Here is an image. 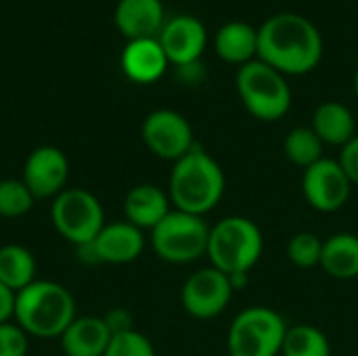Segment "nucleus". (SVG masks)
<instances>
[{
  "instance_id": "obj_17",
  "label": "nucleus",
  "mask_w": 358,
  "mask_h": 356,
  "mask_svg": "<svg viewBox=\"0 0 358 356\" xmlns=\"http://www.w3.org/2000/svg\"><path fill=\"white\" fill-rule=\"evenodd\" d=\"M172 201L168 197V191L159 189L157 185H136L128 191L124 199V216L130 225L136 229L153 231L170 212Z\"/></svg>"
},
{
  "instance_id": "obj_8",
  "label": "nucleus",
  "mask_w": 358,
  "mask_h": 356,
  "mask_svg": "<svg viewBox=\"0 0 358 356\" xmlns=\"http://www.w3.org/2000/svg\"><path fill=\"white\" fill-rule=\"evenodd\" d=\"M50 218L57 233L76 248L94 241L105 227V212L101 201L96 195L80 187L65 189L55 197Z\"/></svg>"
},
{
  "instance_id": "obj_32",
  "label": "nucleus",
  "mask_w": 358,
  "mask_h": 356,
  "mask_svg": "<svg viewBox=\"0 0 358 356\" xmlns=\"http://www.w3.org/2000/svg\"><path fill=\"white\" fill-rule=\"evenodd\" d=\"M176 69H178V76H180L185 82H189V84H195L197 80L203 78V67H201L199 61L189 63V65H180V67H176Z\"/></svg>"
},
{
  "instance_id": "obj_15",
  "label": "nucleus",
  "mask_w": 358,
  "mask_h": 356,
  "mask_svg": "<svg viewBox=\"0 0 358 356\" xmlns=\"http://www.w3.org/2000/svg\"><path fill=\"white\" fill-rule=\"evenodd\" d=\"M113 19L128 42L157 38L164 27V4L162 0H120Z\"/></svg>"
},
{
  "instance_id": "obj_10",
  "label": "nucleus",
  "mask_w": 358,
  "mask_h": 356,
  "mask_svg": "<svg viewBox=\"0 0 358 356\" xmlns=\"http://www.w3.org/2000/svg\"><path fill=\"white\" fill-rule=\"evenodd\" d=\"M235 290L231 285L229 275L220 273L214 266L199 269L187 277L180 290V302L187 315L199 321H210L224 313L231 304Z\"/></svg>"
},
{
  "instance_id": "obj_20",
  "label": "nucleus",
  "mask_w": 358,
  "mask_h": 356,
  "mask_svg": "<svg viewBox=\"0 0 358 356\" xmlns=\"http://www.w3.org/2000/svg\"><path fill=\"white\" fill-rule=\"evenodd\" d=\"M310 128L317 132L323 145L331 147H344L357 136V122L352 111L338 101L321 103L315 109Z\"/></svg>"
},
{
  "instance_id": "obj_26",
  "label": "nucleus",
  "mask_w": 358,
  "mask_h": 356,
  "mask_svg": "<svg viewBox=\"0 0 358 356\" xmlns=\"http://www.w3.org/2000/svg\"><path fill=\"white\" fill-rule=\"evenodd\" d=\"M323 239L317 233L300 231L287 243V258L298 269H315L321 264Z\"/></svg>"
},
{
  "instance_id": "obj_13",
  "label": "nucleus",
  "mask_w": 358,
  "mask_h": 356,
  "mask_svg": "<svg viewBox=\"0 0 358 356\" xmlns=\"http://www.w3.org/2000/svg\"><path fill=\"white\" fill-rule=\"evenodd\" d=\"M168 61L176 67L189 65L201 59L206 44H208V31L206 25L191 15H178L164 23L159 36H157Z\"/></svg>"
},
{
  "instance_id": "obj_6",
  "label": "nucleus",
  "mask_w": 358,
  "mask_h": 356,
  "mask_svg": "<svg viewBox=\"0 0 358 356\" xmlns=\"http://www.w3.org/2000/svg\"><path fill=\"white\" fill-rule=\"evenodd\" d=\"M287 334L285 319L268 306H250L241 311L227 336L229 356H281Z\"/></svg>"
},
{
  "instance_id": "obj_31",
  "label": "nucleus",
  "mask_w": 358,
  "mask_h": 356,
  "mask_svg": "<svg viewBox=\"0 0 358 356\" xmlns=\"http://www.w3.org/2000/svg\"><path fill=\"white\" fill-rule=\"evenodd\" d=\"M15 300L17 294L0 283V325L15 319Z\"/></svg>"
},
{
  "instance_id": "obj_16",
  "label": "nucleus",
  "mask_w": 358,
  "mask_h": 356,
  "mask_svg": "<svg viewBox=\"0 0 358 356\" xmlns=\"http://www.w3.org/2000/svg\"><path fill=\"white\" fill-rule=\"evenodd\" d=\"M170 61L157 38L130 40L122 50V69L128 80L136 84H153L157 82Z\"/></svg>"
},
{
  "instance_id": "obj_9",
  "label": "nucleus",
  "mask_w": 358,
  "mask_h": 356,
  "mask_svg": "<svg viewBox=\"0 0 358 356\" xmlns=\"http://www.w3.org/2000/svg\"><path fill=\"white\" fill-rule=\"evenodd\" d=\"M141 136L147 149L166 162H178L197 145L189 120L174 109L151 111L141 126Z\"/></svg>"
},
{
  "instance_id": "obj_7",
  "label": "nucleus",
  "mask_w": 358,
  "mask_h": 356,
  "mask_svg": "<svg viewBox=\"0 0 358 356\" xmlns=\"http://www.w3.org/2000/svg\"><path fill=\"white\" fill-rule=\"evenodd\" d=\"M210 225L203 216L172 210L153 231L151 248L170 264H191L208 256Z\"/></svg>"
},
{
  "instance_id": "obj_4",
  "label": "nucleus",
  "mask_w": 358,
  "mask_h": 356,
  "mask_svg": "<svg viewBox=\"0 0 358 356\" xmlns=\"http://www.w3.org/2000/svg\"><path fill=\"white\" fill-rule=\"evenodd\" d=\"M264 252V237L260 227L245 216H227L210 227L208 258L210 266L220 273L250 275Z\"/></svg>"
},
{
  "instance_id": "obj_29",
  "label": "nucleus",
  "mask_w": 358,
  "mask_h": 356,
  "mask_svg": "<svg viewBox=\"0 0 358 356\" xmlns=\"http://www.w3.org/2000/svg\"><path fill=\"white\" fill-rule=\"evenodd\" d=\"M107 329L111 336H120V334H128L134 332V317L126 311V308H113L103 317Z\"/></svg>"
},
{
  "instance_id": "obj_11",
  "label": "nucleus",
  "mask_w": 358,
  "mask_h": 356,
  "mask_svg": "<svg viewBox=\"0 0 358 356\" xmlns=\"http://www.w3.org/2000/svg\"><path fill=\"white\" fill-rule=\"evenodd\" d=\"M352 193V183L338 159L323 157L302 174V195L306 204L323 214L342 210Z\"/></svg>"
},
{
  "instance_id": "obj_3",
  "label": "nucleus",
  "mask_w": 358,
  "mask_h": 356,
  "mask_svg": "<svg viewBox=\"0 0 358 356\" xmlns=\"http://www.w3.org/2000/svg\"><path fill=\"white\" fill-rule=\"evenodd\" d=\"M76 319V300L55 281H34L17 294L15 321L31 338H61Z\"/></svg>"
},
{
  "instance_id": "obj_18",
  "label": "nucleus",
  "mask_w": 358,
  "mask_h": 356,
  "mask_svg": "<svg viewBox=\"0 0 358 356\" xmlns=\"http://www.w3.org/2000/svg\"><path fill=\"white\" fill-rule=\"evenodd\" d=\"M59 340L65 356H103L111 342V334L103 317L88 315L76 317Z\"/></svg>"
},
{
  "instance_id": "obj_24",
  "label": "nucleus",
  "mask_w": 358,
  "mask_h": 356,
  "mask_svg": "<svg viewBox=\"0 0 358 356\" xmlns=\"http://www.w3.org/2000/svg\"><path fill=\"white\" fill-rule=\"evenodd\" d=\"M281 356H331V344L319 327L300 323L287 327Z\"/></svg>"
},
{
  "instance_id": "obj_1",
  "label": "nucleus",
  "mask_w": 358,
  "mask_h": 356,
  "mask_svg": "<svg viewBox=\"0 0 358 356\" xmlns=\"http://www.w3.org/2000/svg\"><path fill=\"white\" fill-rule=\"evenodd\" d=\"M321 57V31L304 15L277 13L258 27V59L283 76H304Z\"/></svg>"
},
{
  "instance_id": "obj_5",
  "label": "nucleus",
  "mask_w": 358,
  "mask_h": 356,
  "mask_svg": "<svg viewBox=\"0 0 358 356\" xmlns=\"http://www.w3.org/2000/svg\"><path fill=\"white\" fill-rule=\"evenodd\" d=\"M235 86L248 113L260 122H279L292 107V88L285 76L260 59L239 67Z\"/></svg>"
},
{
  "instance_id": "obj_2",
  "label": "nucleus",
  "mask_w": 358,
  "mask_h": 356,
  "mask_svg": "<svg viewBox=\"0 0 358 356\" xmlns=\"http://www.w3.org/2000/svg\"><path fill=\"white\" fill-rule=\"evenodd\" d=\"M224 189L227 178L220 164L201 145L174 162L168 180V197L174 210L206 216L222 201Z\"/></svg>"
},
{
  "instance_id": "obj_27",
  "label": "nucleus",
  "mask_w": 358,
  "mask_h": 356,
  "mask_svg": "<svg viewBox=\"0 0 358 356\" xmlns=\"http://www.w3.org/2000/svg\"><path fill=\"white\" fill-rule=\"evenodd\" d=\"M103 356H155V348L141 332H128L111 336V342Z\"/></svg>"
},
{
  "instance_id": "obj_33",
  "label": "nucleus",
  "mask_w": 358,
  "mask_h": 356,
  "mask_svg": "<svg viewBox=\"0 0 358 356\" xmlns=\"http://www.w3.org/2000/svg\"><path fill=\"white\" fill-rule=\"evenodd\" d=\"M355 90H357V97H358V69H357V76H355Z\"/></svg>"
},
{
  "instance_id": "obj_25",
  "label": "nucleus",
  "mask_w": 358,
  "mask_h": 356,
  "mask_svg": "<svg viewBox=\"0 0 358 356\" xmlns=\"http://www.w3.org/2000/svg\"><path fill=\"white\" fill-rule=\"evenodd\" d=\"M34 206V195L23 180L4 178L0 180V216L2 218H21Z\"/></svg>"
},
{
  "instance_id": "obj_22",
  "label": "nucleus",
  "mask_w": 358,
  "mask_h": 356,
  "mask_svg": "<svg viewBox=\"0 0 358 356\" xmlns=\"http://www.w3.org/2000/svg\"><path fill=\"white\" fill-rule=\"evenodd\" d=\"M36 281V258L34 254L17 243L0 248V283L19 294Z\"/></svg>"
},
{
  "instance_id": "obj_14",
  "label": "nucleus",
  "mask_w": 358,
  "mask_h": 356,
  "mask_svg": "<svg viewBox=\"0 0 358 356\" xmlns=\"http://www.w3.org/2000/svg\"><path fill=\"white\" fill-rule=\"evenodd\" d=\"M94 254L99 262L105 264H128L134 262L145 250V235L141 229L130 225L128 220L111 222L101 229L96 239L92 241Z\"/></svg>"
},
{
  "instance_id": "obj_21",
  "label": "nucleus",
  "mask_w": 358,
  "mask_h": 356,
  "mask_svg": "<svg viewBox=\"0 0 358 356\" xmlns=\"http://www.w3.org/2000/svg\"><path fill=\"white\" fill-rule=\"evenodd\" d=\"M329 277L348 281L358 277V235L336 233L323 241L321 264Z\"/></svg>"
},
{
  "instance_id": "obj_28",
  "label": "nucleus",
  "mask_w": 358,
  "mask_h": 356,
  "mask_svg": "<svg viewBox=\"0 0 358 356\" xmlns=\"http://www.w3.org/2000/svg\"><path fill=\"white\" fill-rule=\"evenodd\" d=\"M29 350V336L13 321L0 325V356H25Z\"/></svg>"
},
{
  "instance_id": "obj_23",
  "label": "nucleus",
  "mask_w": 358,
  "mask_h": 356,
  "mask_svg": "<svg viewBox=\"0 0 358 356\" xmlns=\"http://www.w3.org/2000/svg\"><path fill=\"white\" fill-rule=\"evenodd\" d=\"M323 141L308 126H298L289 130L283 138V153L287 162L306 170L319 159H323Z\"/></svg>"
},
{
  "instance_id": "obj_12",
  "label": "nucleus",
  "mask_w": 358,
  "mask_h": 356,
  "mask_svg": "<svg viewBox=\"0 0 358 356\" xmlns=\"http://www.w3.org/2000/svg\"><path fill=\"white\" fill-rule=\"evenodd\" d=\"M69 176L67 155L52 145H44L34 149L23 164V183L34 195V199L57 197L65 191V183Z\"/></svg>"
},
{
  "instance_id": "obj_19",
  "label": "nucleus",
  "mask_w": 358,
  "mask_h": 356,
  "mask_svg": "<svg viewBox=\"0 0 358 356\" xmlns=\"http://www.w3.org/2000/svg\"><path fill=\"white\" fill-rule=\"evenodd\" d=\"M216 55L231 65H245L258 59V29L245 21H229L216 31Z\"/></svg>"
},
{
  "instance_id": "obj_30",
  "label": "nucleus",
  "mask_w": 358,
  "mask_h": 356,
  "mask_svg": "<svg viewBox=\"0 0 358 356\" xmlns=\"http://www.w3.org/2000/svg\"><path fill=\"white\" fill-rule=\"evenodd\" d=\"M338 162H340V166L344 168L346 176L350 178L352 187L358 185V134L348 143V145L342 147V153H340Z\"/></svg>"
}]
</instances>
